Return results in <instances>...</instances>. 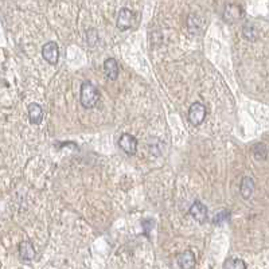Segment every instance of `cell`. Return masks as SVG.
<instances>
[{
	"mask_svg": "<svg viewBox=\"0 0 269 269\" xmlns=\"http://www.w3.org/2000/svg\"><path fill=\"white\" fill-rule=\"evenodd\" d=\"M100 93L97 88L94 86L92 82L85 81L81 84V90H80V101L84 108L90 109L96 106V104L99 102Z\"/></svg>",
	"mask_w": 269,
	"mask_h": 269,
	"instance_id": "obj_1",
	"label": "cell"
},
{
	"mask_svg": "<svg viewBox=\"0 0 269 269\" xmlns=\"http://www.w3.org/2000/svg\"><path fill=\"white\" fill-rule=\"evenodd\" d=\"M207 111L203 104L201 102H194L193 105L188 109V121L193 124L194 127H198L205 121Z\"/></svg>",
	"mask_w": 269,
	"mask_h": 269,
	"instance_id": "obj_2",
	"label": "cell"
},
{
	"mask_svg": "<svg viewBox=\"0 0 269 269\" xmlns=\"http://www.w3.org/2000/svg\"><path fill=\"white\" fill-rule=\"evenodd\" d=\"M42 57L50 65H55L59 58V47L55 42H47L42 47Z\"/></svg>",
	"mask_w": 269,
	"mask_h": 269,
	"instance_id": "obj_3",
	"label": "cell"
},
{
	"mask_svg": "<svg viewBox=\"0 0 269 269\" xmlns=\"http://www.w3.org/2000/svg\"><path fill=\"white\" fill-rule=\"evenodd\" d=\"M117 29L121 31H127L134 24V14L129 8H123L118 12L117 17Z\"/></svg>",
	"mask_w": 269,
	"mask_h": 269,
	"instance_id": "obj_4",
	"label": "cell"
},
{
	"mask_svg": "<svg viewBox=\"0 0 269 269\" xmlns=\"http://www.w3.org/2000/svg\"><path fill=\"white\" fill-rule=\"evenodd\" d=\"M118 147L123 150L127 155H134L137 152V140L134 139L132 134H121V137L118 139Z\"/></svg>",
	"mask_w": 269,
	"mask_h": 269,
	"instance_id": "obj_5",
	"label": "cell"
},
{
	"mask_svg": "<svg viewBox=\"0 0 269 269\" xmlns=\"http://www.w3.org/2000/svg\"><path fill=\"white\" fill-rule=\"evenodd\" d=\"M244 15V11L240 6L237 4H229L225 8V12H223V19L229 22V23H235L238 22Z\"/></svg>",
	"mask_w": 269,
	"mask_h": 269,
	"instance_id": "obj_6",
	"label": "cell"
},
{
	"mask_svg": "<svg viewBox=\"0 0 269 269\" xmlns=\"http://www.w3.org/2000/svg\"><path fill=\"white\" fill-rule=\"evenodd\" d=\"M190 214L199 223H205L207 221V207L199 201L194 202V205L190 207Z\"/></svg>",
	"mask_w": 269,
	"mask_h": 269,
	"instance_id": "obj_7",
	"label": "cell"
},
{
	"mask_svg": "<svg viewBox=\"0 0 269 269\" xmlns=\"http://www.w3.org/2000/svg\"><path fill=\"white\" fill-rule=\"evenodd\" d=\"M178 265L182 269H193L195 267V254L191 251H185L176 257Z\"/></svg>",
	"mask_w": 269,
	"mask_h": 269,
	"instance_id": "obj_8",
	"label": "cell"
},
{
	"mask_svg": "<svg viewBox=\"0 0 269 269\" xmlns=\"http://www.w3.org/2000/svg\"><path fill=\"white\" fill-rule=\"evenodd\" d=\"M19 254H20V258L24 261H31L35 258V248L30 241H23L19 245Z\"/></svg>",
	"mask_w": 269,
	"mask_h": 269,
	"instance_id": "obj_9",
	"label": "cell"
},
{
	"mask_svg": "<svg viewBox=\"0 0 269 269\" xmlns=\"http://www.w3.org/2000/svg\"><path fill=\"white\" fill-rule=\"evenodd\" d=\"M27 111H29L30 123L34 124V125H39L43 120V116H45V112L42 109V106L39 104H30Z\"/></svg>",
	"mask_w": 269,
	"mask_h": 269,
	"instance_id": "obj_10",
	"label": "cell"
},
{
	"mask_svg": "<svg viewBox=\"0 0 269 269\" xmlns=\"http://www.w3.org/2000/svg\"><path fill=\"white\" fill-rule=\"evenodd\" d=\"M104 70H105V74L108 76L109 80H112V81L117 80V77H118V65H117L116 59H105V62H104Z\"/></svg>",
	"mask_w": 269,
	"mask_h": 269,
	"instance_id": "obj_11",
	"label": "cell"
},
{
	"mask_svg": "<svg viewBox=\"0 0 269 269\" xmlns=\"http://www.w3.org/2000/svg\"><path fill=\"white\" fill-rule=\"evenodd\" d=\"M254 191V182L252 179L251 176H245L242 181H241L240 185V193L242 195V198H251L252 194Z\"/></svg>",
	"mask_w": 269,
	"mask_h": 269,
	"instance_id": "obj_12",
	"label": "cell"
},
{
	"mask_svg": "<svg viewBox=\"0 0 269 269\" xmlns=\"http://www.w3.org/2000/svg\"><path fill=\"white\" fill-rule=\"evenodd\" d=\"M187 27L188 31L191 34H199L202 31V27H203V20L198 15H194L191 14L187 19Z\"/></svg>",
	"mask_w": 269,
	"mask_h": 269,
	"instance_id": "obj_13",
	"label": "cell"
},
{
	"mask_svg": "<svg viewBox=\"0 0 269 269\" xmlns=\"http://www.w3.org/2000/svg\"><path fill=\"white\" fill-rule=\"evenodd\" d=\"M223 269H246V264L241 258H228L223 264Z\"/></svg>",
	"mask_w": 269,
	"mask_h": 269,
	"instance_id": "obj_14",
	"label": "cell"
},
{
	"mask_svg": "<svg viewBox=\"0 0 269 269\" xmlns=\"http://www.w3.org/2000/svg\"><path fill=\"white\" fill-rule=\"evenodd\" d=\"M242 35L245 36L246 39H249V41H256L258 36V33L254 26H252V24H245V26H244V29H242Z\"/></svg>",
	"mask_w": 269,
	"mask_h": 269,
	"instance_id": "obj_15",
	"label": "cell"
},
{
	"mask_svg": "<svg viewBox=\"0 0 269 269\" xmlns=\"http://www.w3.org/2000/svg\"><path fill=\"white\" fill-rule=\"evenodd\" d=\"M229 219H230V211H229V210H221L219 213H217L216 216H214V219H213V222L217 223V225H222V223L228 222Z\"/></svg>",
	"mask_w": 269,
	"mask_h": 269,
	"instance_id": "obj_16",
	"label": "cell"
}]
</instances>
